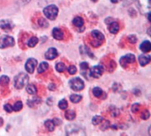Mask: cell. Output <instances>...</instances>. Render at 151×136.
Returning a JSON list of instances; mask_svg holds the SVG:
<instances>
[{"instance_id": "obj_6", "label": "cell", "mask_w": 151, "mask_h": 136, "mask_svg": "<svg viewBox=\"0 0 151 136\" xmlns=\"http://www.w3.org/2000/svg\"><path fill=\"white\" fill-rule=\"evenodd\" d=\"M91 35L95 40V41L92 42V43H93V45L95 47L100 46L102 44V42L104 40V35L98 30H93L92 33H91Z\"/></svg>"}, {"instance_id": "obj_7", "label": "cell", "mask_w": 151, "mask_h": 136, "mask_svg": "<svg viewBox=\"0 0 151 136\" xmlns=\"http://www.w3.org/2000/svg\"><path fill=\"white\" fill-rule=\"evenodd\" d=\"M137 3L139 4V8L142 13L145 14V13L150 12L151 0H137Z\"/></svg>"}, {"instance_id": "obj_4", "label": "cell", "mask_w": 151, "mask_h": 136, "mask_svg": "<svg viewBox=\"0 0 151 136\" xmlns=\"http://www.w3.org/2000/svg\"><path fill=\"white\" fill-rule=\"evenodd\" d=\"M69 85H70V88L74 91H81L84 89V82L80 78L72 79L69 81Z\"/></svg>"}, {"instance_id": "obj_17", "label": "cell", "mask_w": 151, "mask_h": 136, "mask_svg": "<svg viewBox=\"0 0 151 136\" xmlns=\"http://www.w3.org/2000/svg\"><path fill=\"white\" fill-rule=\"evenodd\" d=\"M73 23L74 26H76V27H82V26L84 25L83 19H82L81 17H79V16L75 17V18L73 19Z\"/></svg>"}, {"instance_id": "obj_5", "label": "cell", "mask_w": 151, "mask_h": 136, "mask_svg": "<svg viewBox=\"0 0 151 136\" xmlns=\"http://www.w3.org/2000/svg\"><path fill=\"white\" fill-rule=\"evenodd\" d=\"M82 128H81L80 127L76 126V125H68L65 127V133L67 135H85V133L82 132Z\"/></svg>"}, {"instance_id": "obj_8", "label": "cell", "mask_w": 151, "mask_h": 136, "mask_svg": "<svg viewBox=\"0 0 151 136\" xmlns=\"http://www.w3.org/2000/svg\"><path fill=\"white\" fill-rule=\"evenodd\" d=\"M104 72V66L101 65H96L90 69V76L92 78H99L103 74Z\"/></svg>"}, {"instance_id": "obj_2", "label": "cell", "mask_w": 151, "mask_h": 136, "mask_svg": "<svg viewBox=\"0 0 151 136\" xmlns=\"http://www.w3.org/2000/svg\"><path fill=\"white\" fill-rule=\"evenodd\" d=\"M43 13L46 16V18H48L49 19L54 20L58 13V8L55 5V4H50L48 5L47 7L44 8L43 10Z\"/></svg>"}, {"instance_id": "obj_24", "label": "cell", "mask_w": 151, "mask_h": 136, "mask_svg": "<svg viewBox=\"0 0 151 136\" xmlns=\"http://www.w3.org/2000/svg\"><path fill=\"white\" fill-rule=\"evenodd\" d=\"M81 99H82V96H80V95H72V96H70V100H71L73 103H74V104L79 103Z\"/></svg>"}, {"instance_id": "obj_20", "label": "cell", "mask_w": 151, "mask_h": 136, "mask_svg": "<svg viewBox=\"0 0 151 136\" xmlns=\"http://www.w3.org/2000/svg\"><path fill=\"white\" fill-rule=\"evenodd\" d=\"M44 126L45 127L49 130V131H53L54 128H55V124L53 122V120L51 119H48L44 122Z\"/></svg>"}, {"instance_id": "obj_16", "label": "cell", "mask_w": 151, "mask_h": 136, "mask_svg": "<svg viewBox=\"0 0 151 136\" xmlns=\"http://www.w3.org/2000/svg\"><path fill=\"white\" fill-rule=\"evenodd\" d=\"M151 58L150 56H147V55H141L139 57V62L141 64V65H146L147 64H149L150 62Z\"/></svg>"}, {"instance_id": "obj_25", "label": "cell", "mask_w": 151, "mask_h": 136, "mask_svg": "<svg viewBox=\"0 0 151 136\" xmlns=\"http://www.w3.org/2000/svg\"><path fill=\"white\" fill-rule=\"evenodd\" d=\"M22 107H23V104H22L21 101H17V102L14 104V105H13V107H12V110L15 111V112H19V111L22 109Z\"/></svg>"}, {"instance_id": "obj_38", "label": "cell", "mask_w": 151, "mask_h": 136, "mask_svg": "<svg viewBox=\"0 0 151 136\" xmlns=\"http://www.w3.org/2000/svg\"><path fill=\"white\" fill-rule=\"evenodd\" d=\"M120 0H111V2H112L113 4H116V3H119Z\"/></svg>"}, {"instance_id": "obj_27", "label": "cell", "mask_w": 151, "mask_h": 136, "mask_svg": "<svg viewBox=\"0 0 151 136\" xmlns=\"http://www.w3.org/2000/svg\"><path fill=\"white\" fill-rule=\"evenodd\" d=\"M103 120H104L103 117H101V116H95L93 118V119H92V123H93V125L96 126V125H99Z\"/></svg>"}, {"instance_id": "obj_19", "label": "cell", "mask_w": 151, "mask_h": 136, "mask_svg": "<svg viewBox=\"0 0 151 136\" xmlns=\"http://www.w3.org/2000/svg\"><path fill=\"white\" fill-rule=\"evenodd\" d=\"M26 89H27V92L28 94H30V95H35V94H36V92H37V89H36V87H35L34 84H29V85H27V88H26Z\"/></svg>"}, {"instance_id": "obj_35", "label": "cell", "mask_w": 151, "mask_h": 136, "mask_svg": "<svg viewBox=\"0 0 151 136\" xmlns=\"http://www.w3.org/2000/svg\"><path fill=\"white\" fill-rule=\"evenodd\" d=\"M128 39H129L130 42H132V43H135V42H137V37H136L135 35H129V36H128Z\"/></svg>"}, {"instance_id": "obj_22", "label": "cell", "mask_w": 151, "mask_h": 136, "mask_svg": "<svg viewBox=\"0 0 151 136\" xmlns=\"http://www.w3.org/2000/svg\"><path fill=\"white\" fill-rule=\"evenodd\" d=\"M37 42H38V38L35 37V36H32V37L29 38V40L27 42V45L29 47L33 48V47H35L37 44Z\"/></svg>"}, {"instance_id": "obj_12", "label": "cell", "mask_w": 151, "mask_h": 136, "mask_svg": "<svg viewBox=\"0 0 151 136\" xmlns=\"http://www.w3.org/2000/svg\"><path fill=\"white\" fill-rule=\"evenodd\" d=\"M13 24L12 21L8 20V19H3L0 20V28L4 30V31H10L13 28Z\"/></svg>"}, {"instance_id": "obj_33", "label": "cell", "mask_w": 151, "mask_h": 136, "mask_svg": "<svg viewBox=\"0 0 151 136\" xmlns=\"http://www.w3.org/2000/svg\"><path fill=\"white\" fill-rule=\"evenodd\" d=\"M4 111H5L6 112H12L13 111V110H12V106H11V105L8 104H4Z\"/></svg>"}, {"instance_id": "obj_3", "label": "cell", "mask_w": 151, "mask_h": 136, "mask_svg": "<svg viewBox=\"0 0 151 136\" xmlns=\"http://www.w3.org/2000/svg\"><path fill=\"white\" fill-rule=\"evenodd\" d=\"M14 44H15V41L13 37L9 35H3L0 37V49L12 47Z\"/></svg>"}, {"instance_id": "obj_1", "label": "cell", "mask_w": 151, "mask_h": 136, "mask_svg": "<svg viewBox=\"0 0 151 136\" xmlns=\"http://www.w3.org/2000/svg\"><path fill=\"white\" fill-rule=\"evenodd\" d=\"M28 76L27 73H19L15 79H14V86L16 89H21L24 86H26L28 82Z\"/></svg>"}, {"instance_id": "obj_23", "label": "cell", "mask_w": 151, "mask_h": 136, "mask_svg": "<svg viewBox=\"0 0 151 136\" xmlns=\"http://www.w3.org/2000/svg\"><path fill=\"white\" fill-rule=\"evenodd\" d=\"M93 94H94V96H96V97H101L102 95L104 94V91L102 90V89L96 87V88H94V89H93Z\"/></svg>"}, {"instance_id": "obj_9", "label": "cell", "mask_w": 151, "mask_h": 136, "mask_svg": "<svg viewBox=\"0 0 151 136\" xmlns=\"http://www.w3.org/2000/svg\"><path fill=\"white\" fill-rule=\"evenodd\" d=\"M37 60L35 59V58H29L27 62H26V65H25V67H26V70L27 73H32L35 68V66L37 65Z\"/></svg>"}, {"instance_id": "obj_29", "label": "cell", "mask_w": 151, "mask_h": 136, "mask_svg": "<svg viewBox=\"0 0 151 136\" xmlns=\"http://www.w3.org/2000/svg\"><path fill=\"white\" fill-rule=\"evenodd\" d=\"M38 24H39V26L42 27H49L48 22H47L44 19H40L39 21H38Z\"/></svg>"}, {"instance_id": "obj_37", "label": "cell", "mask_w": 151, "mask_h": 136, "mask_svg": "<svg viewBox=\"0 0 151 136\" xmlns=\"http://www.w3.org/2000/svg\"><path fill=\"white\" fill-rule=\"evenodd\" d=\"M56 88H55V85L54 84H50V86H49V89L50 90H54Z\"/></svg>"}, {"instance_id": "obj_21", "label": "cell", "mask_w": 151, "mask_h": 136, "mask_svg": "<svg viewBox=\"0 0 151 136\" xmlns=\"http://www.w3.org/2000/svg\"><path fill=\"white\" fill-rule=\"evenodd\" d=\"M48 66H49L48 63H46V62H42V63H41V64L38 65V68H37V73H42L45 72V70H47Z\"/></svg>"}, {"instance_id": "obj_30", "label": "cell", "mask_w": 151, "mask_h": 136, "mask_svg": "<svg viewBox=\"0 0 151 136\" xmlns=\"http://www.w3.org/2000/svg\"><path fill=\"white\" fill-rule=\"evenodd\" d=\"M76 72H77V68H76L74 65H70V66L68 67V73H69L70 74H75Z\"/></svg>"}, {"instance_id": "obj_18", "label": "cell", "mask_w": 151, "mask_h": 136, "mask_svg": "<svg viewBox=\"0 0 151 136\" xmlns=\"http://www.w3.org/2000/svg\"><path fill=\"white\" fill-rule=\"evenodd\" d=\"M65 119H68V120H73V119H75L76 113H75V112H73V110H68V111L65 112Z\"/></svg>"}, {"instance_id": "obj_14", "label": "cell", "mask_w": 151, "mask_h": 136, "mask_svg": "<svg viewBox=\"0 0 151 136\" xmlns=\"http://www.w3.org/2000/svg\"><path fill=\"white\" fill-rule=\"evenodd\" d=\"M109 24V30L111 34H117L119 30V24L117 21H112Z\"/></svg>"}, {"instance_id": "obj_31", "label": "cell", "mask_w": 151, "mask_h": 136, "mask_svg": "<svg viewBox=\"0 0 151 136\" xmlns=\"http://www.w3.org/2000/svg\"><path fill=\"white\" fill-rule=\"evenodd\" d=\"M0 81L2 82V84H8L9 83V78L7 77V76H5V75H4V76H1V78H0Z\"/></svg>"}, {"instance_id": "obj_11", "label": "cell", "mask_w": 151, "mask_h": 136, "mask_svg": "<svg viewBox=\"0 0 151 136\" xmlns=\"http://www.w3.org/2000/svg\"><path fill=\"white\" fill-rule=\"evenodd\" d=\"M58 56V52L57 49H55V48H50L45 52V58L49 60L55 59Z\"/></svg>"}, {"instance_id": "obj_34", "label": "cell", "mask_w": 151, "mask_h": 136, "mask_svg": "<svg viewBox=\"0 0 151 136\" xmlns=\"http://www.w3.org/2000/svg\"><path fill=\"white\" fill-rule=\"evenodd\" d=\"M150 112H149L148 111H144V112L142 113V118L143 119H148L150 118Z\"/></svg>"}, {"instance_id": "obj_13", "label": "cell", "mask_w": 151, "mask_h": 136, "mask_svg": "<svg viewBox=\"0 0 151 136\" xmlns=\"http://www.w3.org/2000/svg\"><path fill=\"white\" fill-rule=\"evenodd\" d=\"M52 35L55 39L57 40H62L64 38V32L60 29V28H58V27H55L53 30H52Z\"/></svg>"}, {"instance_id": "obj_32", "label": "cell", "mask_w": 151, "mask_h": 136, "mask_svg": "<svg viewBox=\"0 0 151 136\" xmlns=\"http://www.w3.org/2000/svg\"><path fill=\"white\" fill-rule=\"evenodd\" d=\"M81 69L82 71L88 70V64L87 62H82V63H81Z\"/></svg>"}, {"instance_id": "obj_10", "label": "cell", "mask_w": 151, "mask_h": 136, "mask_svg": "<svg viewBox=\"0 0 151 136\" xmlns=\"http://www.w3.org/2000/svg\"><path fill=\"white\" fill-rule=\"evenodd\" d=\"M135 61V56L133 54H127L125 57H122L120 59V64L122 66H126L127 64H132Z\"/></svg>"}, {"instance_id": "obj_36", "label": "cell", "mask_w": 151, "mask_h": 136, "mask_svg": "<svg viewBox=\"0 0 151 136\" xmlns=\"http://www.w3.org/2000/svg\"><path fill=\"white\" fill-rule=\"evenodd\" d=\"M53 122H54L55 126H56V125H57V126L61 125V120H60V119H53Z\"/></svg>"}, {"instance_id": "obj_40", "label": "cell", "mask_w": 151, "mask_h": 136, "mask_svg": "<svg viewBox=\"0 0 151 136\" xmlns=\"http://www.w3.org/2000/svg\"><path fill=\"white\" fill-rule=\"evenodd\" d=\"M93 1H96V0H93Z\"/></svg>"}, {"instance_id": "obj_39", "label": "cell", "mask_w": 151, "mask_h": 136, "mask_svg": "<svg viewBox=\"0 0 151 136\" xmlns=\"http://www.w3.org/2000/svg\"><path fill=\"white\" fill-rule=\"evenodd\" d=\"M3 123H4L3 119H2V118H0V127H2V126H3Z\"/></svg>"}, {"instance_id": "obj_15", "label": "cell", "mask_w": 151, "mask_h": 136, "mask_svg": "<svg viewBox=\"0 0 151 136\" xmlns=\"http://www.w3.org/2000/svg\"><path fill=\"white\" fill-rule=\"evenodd\" d=\"M140 49H141V50L142 51H143V52H149V51H150L151 50V43L150 41H144L142 44H141V46H140Z\"/></svg>"}, {"instance_id": "obj_26", "label": "cell", "mask_w": 151, "mask_h": 136, "mask_svg": "<svg viewBox=\"0 0 151 136\" xmlns=\"http://www.w3.org/2000/svg\"><path fill=\"white\" fill-rule=\"evenodd\" d=\"M66 69V66H65V65L64 64V63H58L57 64V65H56V70L58 71V72H59V73H62V72H64L65 70Z\"/></svg>"}, {"instance_id": "obj_28", "label": "cell", "mask_w": 151, "mask_h": 136, "mask_svg": "<svg viewBox=\"0 0 151 136\" xmlns=\"http://www.w3.org/2000/svg\"><path fill=\"white\" fill-rule=\"evenodd\" d=\"M67 106H68V104H67V102H66L65 99H62L61 101H59V103H58V107H59L61 110H65V109L67 108Z\"/></svg>"}]
</instances>
